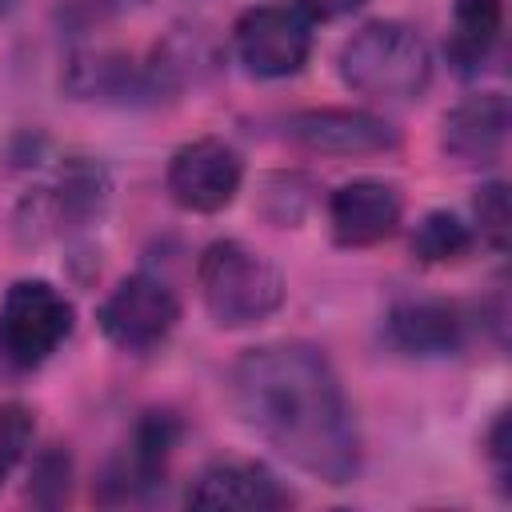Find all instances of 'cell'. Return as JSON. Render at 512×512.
<instances>
[{"label": "cell", "mask_w": 512, "mask_h": 512, "mask_svg": "<svg viewBox=\"0 0 512 512\" xmlns=\"http://www.w3.org/2000/svg\"><path fill=\"white\" fill-rule=\"evenodd\" d=\"M232 404L284 460L324 484L360 472V432L332 364L312 344H264L236 360Z\"/></svg>", "instance_id": "cell-1"}, {"label": "cell", "mask_w": 512, "mask_h": 512, "mask_svg": "<svg viewBox=\"0 0 512 512\" xmlns=\"http://www.w3.org/2000/svg\"><path fill=\"white\" fill-rule=\"evenodd\" d=\"M196 284L208 316L220 328H248L284 304L280 272L240 240H216L196 264Z\"/></svg>", "instance_id": "cell-2"}, {"label": "cell", "mask_w": 512, "mask_h": 512, "mask_svg": "<svg viewBox=\"0 0 512 512\" xmlns=\"http://www.w3.org/2000/svg\"><path fill=\"white\" fill-rule=\"evenodd\" d=\"M340 76L360 96L376 100H412L432 80L428 44L396 20H376L360 28L340 52Z\"/></svg>", "instance_id": "cell-3"}, {"label": "cell", "mask_w": 512, "mask_h": 512, "mask_svg": "<svg viewBox=\"0 0 512 512\" xmlns=\"http://www.w3.org/2000/svg\"><path fill=\"white\" fill-rule=\"evenodd\" d=\"M72 332V304L48 280H16L0 300V356L12 368L44 364Z\"/></svg>", "instance_id": "cell-4"}, {"label": "cell", "mask_w": 512, "mask_h": 512, "mask_svg": "<svg viewBox=\"0 0 512 512\" xmlns=\"http://www.w3.org/2000/svg\"><path fill=\"white\" fill-rule=\"evenodd\" d=\"M236 56L252 76L264 80H280V76H296L312 52V28L308 16L300 8L288 4H260L248 8L236 28Z\"/></svg>", "instance_id": "cell-5"}, {"label": "cell", "mask_w": 512, "mask_h": 512, "mask_svg": "<svg viewBox=\"0 0 512 512\" xmlns=\"http://www.w3.org/2000/svg\"><path fill=\"white\" fill-rule=\"evenodd\" d=\"M96 320H100V332L116 348H124V352H148L160 340H168V332L176 328L180 300L156 276H128L100 304V316Z\"/></svg>", "instance_id": "cell-6"}, {"label": "cell", "mask_w": 512, "mask_h": 512, "mask_svg": "<svg viewBox=\"0 0 512 512\" xmlns=\"http://www.w3.org/2000/svg\"><path fill=\"white\" fill-rule=\"evenodd\" d=\"M240 156L224 140H192L168 164V192L188 212H220L240 192Z\"/></svg>", "instance_id": "cell-7"}, {"label": "cell", "mask_w": 512, "mask_h": 512, "mask_svg": "<svg viewBox=\"0 0 512 512\" xmlns=\"http://www.w3.org/2000/svg\"><path fill=\"white\" fill-rule=\"evenodd\" d=\"M328 220H332L336 244L344 248L380 244L400 224V192L384 180H352L332 192Z\"/></svg>", "instance_id": "cell-8"}, {"label": "cell", "mask_w": 512, "mask_h": 512, "mask_svg": "<svg viewBox=\"0 0 512 512\" xmlns=\"http://www.w3.org/2000/svg\"><path fill=\"white\" fill-rule=\"evenodd\" d=\"M192 508H240V512H272L292 504V496L276 484L264 464L252 460H216L188 488Z\"/></svg>", "instance_id": "cell-9"}, {"label": "cell", "mask_w": 512, "mask_h": 512, "mask_svg": "<svg viewBox=\"0 0 512 512\" xmlns=\"http://www.w3.org/2000/svg\"><path fill=\"white\" fill-rule=\"evenodd\" d=\"M292 136L304 148L328 152V156H364V152H384L396 144V132L384 120L368 112H352V108L300 112L292 116Z\"/></svg>", "instance_id": "cell-10"}, {"label": "cell", "mask_w": 512, "mask_h": 512, "mask_svg": "<svg viewBox=\"0 0 512 512\" xmlns=\"http://www.w3.org/2000/svg\"><path fill=\"white\" fill-rule=\"evenodd\" d=\"M508 136V100L500 92L472 96L444 116V148L464 164H492Z\"/></svg>", "instance_id": "cell-11"}, {"label": "cell", "mask_w": 512, "mask_h": 512, "mask_svg": "<svg viewBox=\"0 0 512 512\" xmlns=\"http://www.w3.org/2000/svg\"><path fill=\"white\" fill-rule=\"evenodd\" d=\"M388 336L404 348V352H420V356H444L460 348L464 336V320L452 304L440 300H408L396 304L388 316Z\"/></svg>", "instance_id": "cell-12"}, {"label": "cell", "mask_w": 512, "mask_h": 512, "mask_svg": "<svg viewBox=\"0 0 512 512\" xmlns=\"http://www.w3.org/2000/svg\"><path fill=\"white\" fill-rule=\"evenodd\" d=\"M504 28V4L500 0H456L452 28H448V60L460 72H476L488 52L496 48Z\"/></svg>", "instance_id": "cell-13"}, {"label": "cell", "mask_w": 512, "mask_h": 512, "mask_svg": "<svg viewBox=\"0 0 512 512\" xmlns=\"http://www.w3.org/2000/svg\"><path fill=\"white\" fill-rule=\"evenodd\" d=\"M472 248V232L468 224H460L452 212H428L416 232H412V252L428 264H448V260H460L464 252Z\"/></svg>", "instance_id": "cell-14"}, {"label": "cell", "mask_w": 512, "mask_h": 512, "mask_svg": "<svg viewBox=\"0 0 512 512\" xmlns=\"http://www.w3.org/2000/svg\"><path fill=\"white\" fill-rule=\"evenodd\" d=\"M172 436H176V428H172L168 416H148L136 428V440H132L124 476H132V484H156L164 476V460H168Z\"/></svg>", "instance_id": "cell-15"}, {"label": "cell", "mask_w": 512, "mask_h": 512, "mask_svg": "<svg viewBox=\"0 0 512 512\" xmlns=\"http://www.w3.org/2000/svg\"><path fill=\"white\" fill-rule=\"evenodd\" d=\"M32 444V412L24 404H0V484L24 460Z\"/></svg>", "instance_id": "cell-16"}, {"label": "cell", "mask_w": 512, "mask_h": 512, "mask_svg": "<svg viewBox=\"0 0 512 512\" xmlns=\"http://www.w3.org/2000/svg\"><path fill=\"white\" fill-rule=\"evenodd\" d=\"M476 220H480V236L492 248L508 244V188L504 184H484L476 196Z\"/></svg>", "instance_id": "cell-17"}, {"label": "cell", "mask_w": 512, "mask_h": 512, "mask_svg": "<svg viewBox=\"0 0 512 512\" xmlns=\"http://www.w3.org/2000/svg\"><path fill=\"white\" fill-rule=\"evenodd\" d=\"M488 456L496 464V476L508 480V412H500L492 432H488Z\"/></svg>", "instance_id": "cell-18"}, {"label": "cell", "mask_w": 512, "mask_h": 512, "mask_svg": "<svg viewBox=\"0 0 512 512\" xmlns=\"http://www.w3.org/2000/svg\"><path fill=\"white\" fill-rule=\"evenodd\" d=\"M364 0H300L296 8L308 16V20H340L348 12H356Z\"/></svg>", "instance_id": "cell-19"}]
</instances>
